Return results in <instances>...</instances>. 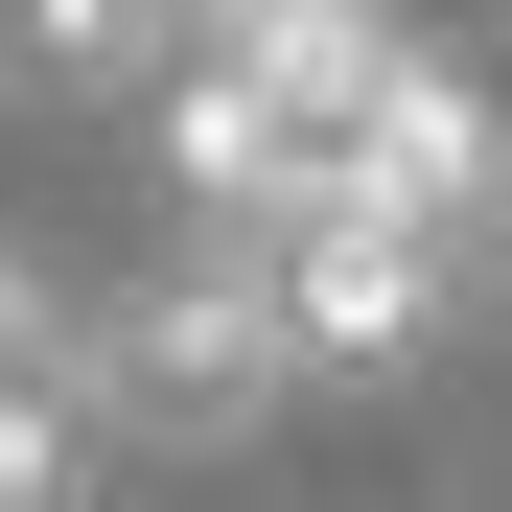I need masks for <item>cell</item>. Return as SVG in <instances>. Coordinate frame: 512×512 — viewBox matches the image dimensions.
<instances>
[{
  "label": "cell",
  "instance_id": "2",
  "mask_svg": "<svg viewBox=\"0 0 512 512\" xmlns=\"http://www.w3.org/2000/svg\"><path fill=\"white\" fill-rule=\"evenodd\" d=\"M163 0H0V70H24V94H163Z\"/></svg>",
  "mask_w": 512,
  "mask_h": 512
},
{
  "label": "cell",
  "instance_id": "1",
  "mask_svg": "<svg viewBox=\"0 0 512 512\" xmlns=\"http://www.w3.org/2000/svg\"><path fill=\"white\" fill-rule=\"evenodd\" d=\"M94 396L187 419V443H233V419L303 396V326H280V280H256V233H187V256H163V280L94 326Z\"/></svg>",
  "mask_w": 512,
  "mask_h": 512
}]
</instances>
